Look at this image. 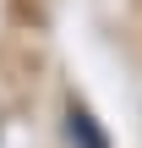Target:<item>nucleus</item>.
<instances>
[{
  "mask_svg": "<svg viewBox=\"0 0 142 148\" xmlns=\"http://www.w3.org/2000/svg\"><path fill=\"white\" fill-rule=\"evenodd\" d=\"M71 137H82V148H104V137L88 126V115H82V110H71Z\"/></svg>",
  "mask_w": 142,
  "mask_h": 148,
  "instance_id": "1",
  "label": "nucleus"
}]
</instances>
